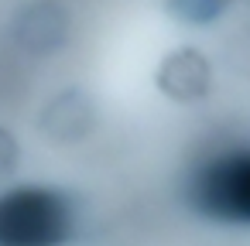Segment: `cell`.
Segmentation results:
<instances>
[{
  "mask_svg": "<svg viewBox=\"0 0 250 246\" xmlns=\"http://www.w3.org/2000/svg\"><path fill=\"white\" fill-rule=\"evenodd\" d=\"M76 236V208L65 191L18 185L0 191V246H65Z\"/></svg>",
  "mask_w": 250,
  "mask_h": 246,
  "instance_id": "1",
  "label": "cell"
},
{
  "mask_svg": "<svg viewBox=\"0 0 250 246\" xmlns=\"http://www.w3.org/2000/svg\"><path fill=\"white\" fill-rule=\"evenodd\" d=\"M188 202L199 215L226 226L250 222V154L243 147L202 161L188 181Z\"/></svg>",
  "mask_w": 250,
  "mask_h": 246,
  "instance_id": "2",
  "label": "cell"
},
{
  "mask_svg": "<svg viewBox=\"0 0 250 246\" xmlns=\"http://www.w3.org/2000/svg\"><path fill=\"white\" fill-rule=\"evenodd\" d=\"M69 38V14L55 0H35L14 18V41L31 55H48Z\"/></svg>",
  "mask_w": 250,
  "mask_h": 246,
  "instance_id": "3",
  "label": "cell"
},
{
  "mask_svg": "<svg viewBox=\"0 0 250 246\" xmlns=\"http://www.w3.org/2000/svg\"><path fill=\"white\" fill-rule=\"evenodd\" d=\"M158 89L175 99V103H195L209 93L212 82V69L206 62V55L199 48H178L171 55H165V62L158 65Z\"/></svg>",
  "mask_w": 250,
  "mask_h": 246,
  "instance_id": "4",
  "label": "cell"
},
{
  "mask_svg": "<svg viewBox=\"0 0 250 246\" xmlns=\"http://www.w3.org/2000/svg\"><path fill=\"white\" fill-rule=\"evenodd\" d=\"M42 127L52 140H79L86 137V130L93 127V103L86 93L69 89L59 99H52V106L42 116Z\"/></svg>",
  "mask_w": 250,
  "mask_h": 246,
  "instance_id": "5",
  "label": "cell"
},
{
  "mask_svg": "<svg viewBox=\"0 0 250 246\" xmlns=\"http://www.w3.org/2000/svg\"><path fill=\"white\" fill-rule=\"evenodd\" d=\"M233 4H236V0H168V11H171L182 24L202 28V24L219 21Z\"/></svg>",
  "mask_w": 250,
  "mask_h": 246,
  "instance_id": "6",
  "label": "cell"
},
{
  "mask_svg": "<svg viewBox=\"0 0 250 246\" xmlns=\"http://www.w3.org/2000/svg\"><path fill=\"white\" fill-rule=\"evenodd\" d=\"M18 157H21V151H18L14 133H11L7 127H0V181H4V178L18 168Z\"/></svg>",
  "mask_w": 250,
  "mask_h": 246,
  "instance_id": "7",
  "label": "cell"
}]
</instances>
